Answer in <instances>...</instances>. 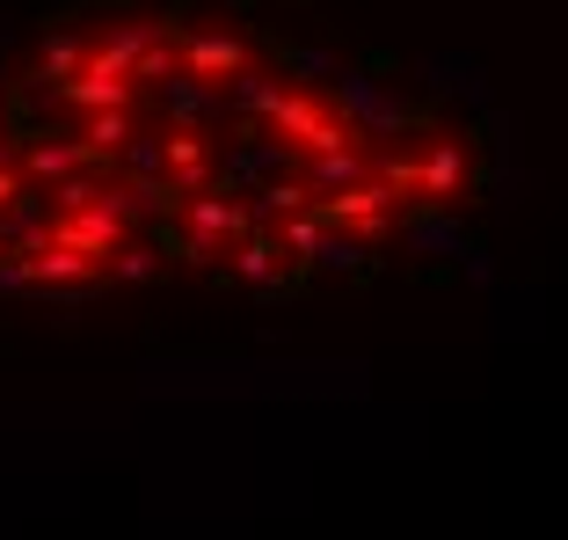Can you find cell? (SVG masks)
<instances>
[{"mask_svg": "<svg viewBox=\"0 0 568 540\" xmlns=\"http://www.w3.org/2000/svg\"><path fill=\"white\" fill-rule=\"evenodd\" d=\"M0 102L110 183L153 263L241 286L365 263L467 190V147L430 102L197 8L59 22Z\"/></svg>", "mask_w": 568, "mask_h": 540, "instance_id": "1", "label": "cell"}, {"mask_svg": "<svg viewBox=\"0 0 568 540\" xmlns=\"http://www.w3.org/2000/svg\"><path fill=\"white\" fill-rule=\"evenodd\" d=\"M153 270L161 263L110 183L0 102V292H95Z\"/></svg>", "mask_w": 568, "mask_h": 540, "instance_id": "2", "label": "cell"}]
</instances>
